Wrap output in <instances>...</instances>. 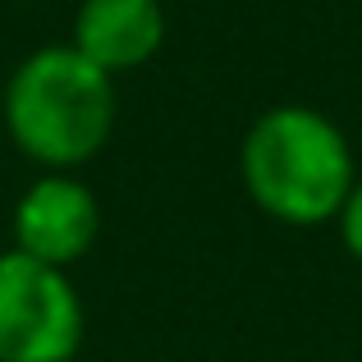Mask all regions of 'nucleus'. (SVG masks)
<instances>
[{
  "label": "nucleus",
  "instance_id": "f257e3e1",
  "mask_svg": "<svg viewBox=\"0 0 362 362\" xmlns=\"http://www.w3.org/2000/svg\"><path fill=\"white\" fill-rule=\"evenodd\" d=\"M243 188L266 216L284 225H326L339 216L358 165L335 119L312 106H275L243 138Z\"/></svg>",
  "mask_w": 362,
  "mask_h": 362
},
{
  "label": "nucleus",
  "instance_id": "f03ea898",
  "mask_svg": "<svg viewBox=\"0 0 362 362\" xmlns=\"http://www.w3.org/2000/svg\"><path fill=\"white\" fill-rule=\"evenodd\" d=\"M5 124L23 156L64 175L106 147L115 129V78L74 46H42L9 78Z\"/></svg>",
  "mask_w": 362,
  "mask_h": 362
},
{
  "label": "nucleus",
  "instance_id": "7ed1b4c3",
  "mask_svg": "<svg viewBox=\"0 0 362 362\" xmlns=\"http://www.w3.org/2000/svg\"><path fill=\"white\" fill-rule=\"evenodd\" d=\"M83 344V303L60 266L0 252V362H69Z\"/></svg>",
  "mask_w": 362,
  "mask_h": 362
},
{
  "label": "nucleus",
  "instance_id": "20e7f679",
  "mask_svg": "<svg viewBox=\"0 0 362 362\" xmlns=\"http://www.w3.org/2000/svg\"><path fill=\"white\" fill-rule=\"evenodd\" d=\"M101 230V206L78 179L42 175L14 206V247L33 262L69 271Z\"/></svg>",
  "mask_w": 362,
  "mask_h": 362
},
{
  "label": "nucleus",
  "instance_id": "39448f33",
  "mask_svg": "<svg viewBox=\"0 0 362 362\" xmlns=\"http://www.w3.org/2000/svg\"><path fill=\"white\" fill-rule=\"evenodd\" d=\"M165 42L160 0H83L74 18V51L92 60L101 74H124L147 64Z\"/></svg>",
  "mask_w": 362,
  "mask_h": 362
},
{
  "label": "nucleus",
  "instance_id": "423d86ee",
  "mask_svg": "<svg viewBox=\"0 0 362 362\" xmlns=\"http://www.w3.org/2000/svg\"><path fill=\"white\" fill-rule=\"evenodd\" d=\"M335 225H339V239H344V247L362 262V179L349 188V197H344V206H339Z\"/></svg>",
  "mask_w": 362,
  "mask_h": 362
}]
</instances>
